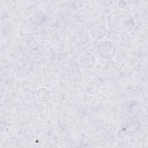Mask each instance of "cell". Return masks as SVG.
<instances>
[{"instance_id":"9","label":"cell","mask_w":148,"mask_h":148,"mask_svg":"<svg viewBox=\"0 0 148 148\" xmlns=\"http://www.w3.org/2000/svg\"><path fill=\"white\" fill-rule=\"evenodd\" d=\"M117 132H119V133H121V135L120 136H118L117 137L120 138V139H124V138L126 137L127 136V132L125 131V130H119Z\"/></svg>"},{"instance_id":"3","label":"cell","mask_w":148,"mask_h":148,"mask_svg":"<svg viewBox=\"0 0 148 148\" xmlns=\"http://www.w3.org/2000/svg\"><path fill=\"white\" fill-rule=\"evenodd\" d=\"M53 50V47L51 43L46 40L39 42L35 47L36 54L41 57H47L49 56Z\"/></svg>"},{"instance_id":"1","label":"cell","mask_w":148,"mask_h":148,"mask_svg":"<svg viewBox=\"0 0 148 148\" xmlns=\"http://www.w3.org/2000/svg\"><path fill=\"white\" fill-rule=\"evenodd\" d=\"M107 25L113 34L125 35L132 31L135 25V21L130 13L119 9L109 14L107 17Z\"/></svg>"},{"instance_id":"2","label":"cell","mask_w":148,"mask_h":148,"mask_svg":"<svg viewBox=\"0 0 148 148\" xmlns=\"http://www.w3.org/2000/svg\"><path fill=\"white\" fill-rule=\"evenodd\" d=\"M97 52L98 56L102 59L110 60L116 56L117 47L114 43L109 40H105L98 45Z\"/></svg>"},{"instance_id":"4","label":"cell","mask_w":148,"mask_h":148,"mask_svg":"<svg viewBox=\"0 0 148 148\" xmlns=\"http://www.w3.org/2000/svg\"><path fill=\"white\" fill-rule=\"evenodd\" d=\"M79 62L82 67L89 69L93 67L96 64L95 56L90 52L83 53L79 57Z\"/></svg>"},{"instance_id":"10","label":"cell","mask_w":148,"mask_h":148,"mask_svg":"<svg viewBox=\"0 0 148 148\" xmlns=\"http://www.w3.org/2000/svg\"><path fill=\"white\" fill-rule=\"evenodd\" d=\"M123 2V1H119L117 2V6L120 8H124L126 6V3L122 4Z\"/></svg>"},{"instance_id":"7","label":"cell","mask_w":148,"mask_h":148,"mask_svg":"<svg viewBox=\"0 0 148 148\" xmlns=\"http://www.w3.org/2000/svg\"><path fill=\"white\" fill-rule=\"evenodd\" d=\"M100 90V84L95 81H90L86 86V91L90 95H95L98 94Z\"/></svg>"},{"instance_id":"5","label":"cell","mask_w":148,"mask_h":148,"mask_svg":"<svg viewBox=\"0 0 148 148\" xmlns=\"http://www.w3.org/2000/svg\"><path fill=\"white\" fill-rule=\"evenodd\" d=\"M106 32V29L103 26L101 25H95L91 29L90 35L92 39L99 40L105 38Z\"/></svg>"},{"instance_id":"8","label":"cell","mask_w":148,"mask_h":148,"mask_svg":"<svg viewBox=\"0 0 148 148\" xmlns=\"http://www.w3.org/2000/svg\"><path fill=\"white\" fill-rule=\"evenodd\" d=\"M35 110L38 113H43L45 110V105L42 103H39L36 105L35 107Z\"/></svg>"},{"instance_id":"6","label":"cell","mask_w":148,"mask_h":148,"mask_svg":"<svg viewBox=\"0 0 148 148\" xmlns=\"http://www.w3.org/2000/svg\"><path fill=\"white\" fill-rule=\"evenodd\" d=\"M51 97V91L46 88L42 87L39 88L36 92V98L42 102H47L50 99Z\"/></svg>"}]
</instances>
